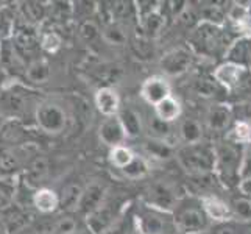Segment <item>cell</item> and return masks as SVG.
<instances>
[{
  "label": "cell",
  "mask_w": 251,
  "mask_h": 234,
  "mask_svg": "<svg viewBox=\"0 0 251 234\" xmlns=\"http://www.w3.org/2000/svg\"><path fill=\"white\" fill-rule=\"evenodd\" d=\"M39 92L22 83H13L0 89V112L6 120H17L25 125L36 120L38 106L42 103Z\"/></svg>",
  "instance_id": "cell-1"
},
{
  "label": "cell",
  "mask_w": 251,
  "mask_h": 234,
  "mask_svg": "<svg viewBox=\"0 0 251 234\" xmlns=\"http://www.w3.org/2000/svg\"><path fill=\"white\" fill-rule=\"evenodd\" d=\"M190 42L195 47L198 53H203L206 56H220L225 52H228L229 36L226 31H223L222 27L214 24L201 22L194 30Z\"/></svg>",
  "instance_id": "cell-2"
},
{
  "label": "cell",
  "mask_w": 251,
  "mask_h": 234,
  "mask_svg": "<svg viewBox=\"0 0 251 234\" xmlns=\"http://www.w3.org/2000/svg\"><path fill=\"white\" fill-rule=\"evenodd\" d=\"M215 169L223 183L236 184L244 159V149L237 142H222L215 147Z\"/></svg>",
  "instance_id": "cell-3"
},
{
  "label": "cell",
  "mask_w": 251,
  "mask_h": 234,
  "mask_svg": "<svg viewBox=\"0 0 251 234\" xmlns=\"http://www.w3.org/2000/svg\"><path fill=\"white\" fill-rule=\"evenodd\" d=\"M176 158L181 167L189 172V175L209 173L215 169V150L203 144L183 147L178 150Z\"/></svg>",
  "instance_id": "cell-4"
},
{
  "label": "cell",
  "mask_w": 251,
  "mask_h": 234,
  "mask_svg": "<svg viewBox=\"0 0 251 234\" xmlns=\"http://www.w3.org/2000/svg\"><path fill=\"white\" fill-rule=\"evenodd\" d=\"M173 219H175L176 230L184 234L203 233L207 228V220H209L201 203L190 200H179L176 208L173 209Z\"/></svg>",
  "instance_id": "cell-5"
},
{
  "label": "cell",
  "mask_w": 251,
  "mask_h": 234,
  "mask_svg": "<svg viewBox=\"0 0 251 234\" xmlns=\"http://www.w3.org/2000/svg\"><path fill=\"white\" fill-rule=\"evenodd\" d=\"M34 124L44 134H61L69 124L67 111L56 100H42V103L38 106Z\"/></svg>",
  "instance_id": "cell-6"
},
{
  "label": "cell",
  "mask_w": 251,
  "mask_h": 234,
  "mask_svg": "<svg viewBox=\"0 0 251 234\" xmlns=\"http://www.w3.org/2000/svg\"><path fill=\"white\" fill-rule=\"evenodd\" d=\"M137 230L144 234H173L176 230L175 219L170 212L156 209V208H145L137 215Z\"/></svg>",
  "instance_id": "cell-7"
},
{
  "label": "cell",
  "mask_w": 251,
  "mask_h": 234,
  "mask_svg": "<svg viewBox=\"0 0 251 234\" xmlns=\"http://www.w3.org/2000/svg\"><path fill=\"white\" fill-rule=\"evenodd\" d=\"M179 200L181 198L176 186L166 180L154 181L153 184H150L149 190H147V202H149V205L166 212L175 209Z\"/></svg>",
  "instance_id": "cell-8"
},
{
  "label": "cell",
  "mask_w": 251,
  "mask_h": 234,
  "mask_svg": "<svg viewBox=\"0 0 251 234\" xmlns=\"http://www.w3.org/2000/svg\"><path fill=\"white\" fill-rule=\"evenodd\" d=\"M27 66L28 59L21 53L13 39L0 41V69L3 71L5 77L24 78Z\"/></svg>",
  "instance_id": "cell-9"
},
{
  "label": "cell",
  "mask_w": 251,
  "mask_h": 234,
  "mask_svg": "<svg viewBox=\"0 0 251 234\" xmlns=\"http://www.w3.org/2000/svg\"><path fill=\"white\" fill-rule=\"evenodd\" d=\"M19 16V14H17ZM13 42L16 47L21 50V53L28 59H33L38 56V52L41 49V34L38 33L36 27L25 24L17 17L16 30L13 33Z\"/></svg>",
  "instance_id": "cell-10"
},
{
  "label": "cell",
  "mask_w": 251,
  "mask_h": 234,
  "mask_svg": "<svg viewBox=\"0 0 251 234\" xmlns=\"http://www.w3.org/2000/svg\"><path fill=\"white\" fill-rule=\"evenodd\" d=\"M28 147H2L0 145V178H11L16 172H22L27 162L33 158L28 156Z\"/></svg>",
  "instance_id": "cell-11"
},
{
  "label": "cell",
  "mask_w": 251,
  "mask_h": 234,
  "mask_svg": "<svg viewBox=\"0 0 251 234\" xmlns=\"http://www.w3.org/2000/svg\"><path fill=\"white\" fill-rule=\"evenodd\" d=\"M51 172L50 159L46 155H34L24 167L21 181L31 190H38L41 187H46L44 183L47 181Z\"/></svg>",
  "instance_id": "cell-12"
},
{
  "label": "cell",
  "mask_w": 251,
  "mask_h": 234,
  "mask_svg": "<svg viewBox=\"0 0 251 234\" xmlns=\"http://www.w3.org/2000/svg\"><path fill=\"white\" fill-rule=\"evenodd\" d=\"M0 220L3 222L8 234H21L22 231L33 227L36 222L30 212V208H24L17 203H13L0 212Z\"/></svg>",
  "instance_id": "cell-13"
},
{
  "label": "cell",
  "mask_w": 251,
  "mask_h": 234,
  "mask_svg": "<svg viewBox=\"0 0 251 234\" xmlns=\"http://www.w3.org/2000/svg\"><path fill=\"white\" fill-rule=\"evenodd\" d=\"M192 61H194L192 52L186 47H176V49L169 50L167 53L161 58L159 66L166 75L178 77L189 71L190 66H192Z\"/></svg>",
  "instance_id": "cell-14"
},
{
  "label": "cell",
  "mask_w": 251,
  "mask_h": 234,
  "mask_svg": "<svg viewBox=\"0 0 251 234\" xmlns=\"http://www.w3.org/2000/svg\"><path fill=\"white\" fill-rule=\"evenodd\" d=\"M0 145L2 147H25L31 145V131L28 127L17 122V120H6L5 127L0 131Z\"/></svg>",
  "instance_id": "cell-15"
},
{
  "label": "cell",
  "mask_w": 251,
  "mask_h": 234,
  "mask_svg": "<svg viewBox=\"0 0 251 234\" xmlns=\"http://www.w3.org/2000/svg\"><path fill=\"white\" fill-rule=\"evenodd\" d=\"M105 195H106L105 184L99 183V181H92V183H89L83 190L76 214H83L88 217L89 214L97 211L99 208L105 203Z\"/></svg>",
  "instance_id": "cell-16"
},
{
  "label": "cell",
  "mask_w": 251,
  "mask_h": 234,
  "mask_svg": "<svg viewBox=\"0 0 251 234\" xmlns=\"http://www.w3.org/2000/svg\"><path fill=\"white\" fill-rule=\"evenodd\" d=\"M99 136H100V141L103 144L109 145L111 149L124 145V141L126 139V133L119 116L106 117L103 120V124L100 125V130H99Z\"/></svg>",
  "instance_id": "cell-17"
},
{
  "label": "cell",
  "mask_w": 251,
  "mask_h": 234,
  "mask_svg": "<svg viewBox=\"0 0 251 234\" xmlns=\"http://www.w3.org/2000/svg\"><path fill=\"white\" fill-rule=\"evenodd\" d=\"M141 95L147 103L156 106L158 103L170 97V84L162 77H151L142 84Z\"/></svg>",
  "instance_id": "cell-18"
},
{
  "label": "cell",
  "mask_w": 251,
  "mask_h": 234,
  "mask_svg": "<svg viewBox=\"0 0 251 234\" xmlns=\"http://www.w3.org/2000/svg\"><path fill=\"white\" fill-rule=\"evenodd\" d=\"M50 75H51V67L49 61L46 58L36 56L28 61L27 71H25L22 80H24V84H27L31 88V86L46 84L50 80Z\"/></svg>",
  "instance_id": "cell-19"
},
{
  "label": "cell",
  "mask_w": 251,
  "mask_h": 234,
  "mask_svg": "<svg viewBox=\"0 0 251 234\" xmlns=\"http://www.w3.org/2000/svg\"><path fill=\"white\" fill-rule=\"evenodd\" d=\"M17 14L19 19L25 24L38 27L49 16V5L42 2H21L17 6Z\"/></svg>",
  "instance_id": "cell-20"
},
{
  "label": "cell",
  "mask_w": 251,
  "mask_h": 234,
  "mask_svg": "<svg viewBox=\"0 0 251 234\" xmlns=\"http://www.w3.org/2000/svg\"><path fill=\"white\" fill-rule=\"evenodd\" d=\"M245 74V67L239 66L234 63H225L220 64L214 72V80L219 84L225 86L228 89H234L236 86H239V83L242 81V77Z\"/></svg>",
  "instance_id": "cell-21"
},
{
  "label": "cell",
  "mask_w": 251,
  "mask_h": 234,
  "mask_svg": "<svg viewBox=\"0 0 251 234\" xmlns=\"http://www.w3.org/2000/svg\"><path fill=\"white\" fill-rule=\"evenodd\" d=\"M117 219H119V215L116 214V211H112L106 203H103L97 211H94L92 214L88 215L86 225H88L95 234H103Z\"/></svg>",
  "instance_id": "cell-22"
},
{
  "label": "cell",
  "mask_w": 251,
  "mask_h": 234,
  "mask_svg": "<svg viewBox=\"0 0 251 234\" xmlns=\"http://www.w3.org/2000/svg\"><path fill=\"white\" fill-rule=\"evenodd\" d=\"M31 206L42 215L53 214L56 209H59V195L53 189L41 187L38 190H34Z\"/></svg>",
  "instance_id": "cell-23"
},
{
  "label": "cell",
  "mask_w": 251,
  "mask_h": 234,
  "mask_svg": "<svg viewBox=\"0 0 251 234\" xmlns=\"http://www.w3.org/2000/svg\"><path fill=\"white\" fill-rule=\"evenodd\" d=\"M95 106L106 117L117 116V112H120V99L117 92L108 86H103L95 92Z\"/></svg>",
  "instance_id": "cell-24"
},
{
  "label": "cell",
  "mask_w": 251,
  "mask_h": 234,
  "mask_svg": "<svg viewBox=\"0 0 251 234\" xmlns=\"http://www.w3.org/2000/svg\"><path fill=\"white\" fill-rule=\"evenodd\" d=\"M201 206L207 215V219L215 220V222H228L232 214H231V208L225 202H222L220 198L209 195V197H203L201 198Z\"/></svg>",
  "instance_id": "cell-25"
},
{
  "label": "cell",
  "mask_w": 251,
  "mask_h": 234,
  "mask_svg": "<svg viewBox=\"0 0 251 234\" xmlns=\"http://www.w3.org/2000/svg\"><path fill=\"white\" fill-rule=\"evenodd\" d=\"M84 187L80 183H69L59 192V209L63 212H76Z\"/></svg>",
  "instance_id": "cell-26"
},
{
  "label": "cell",
  "mask_w": 251,
  "mask_h": 234,
  "mask_svg": "<svg viewBox=\"0 0 251 234\" xmlns=\"http://www.w3.org/2000/svg\"><path fill=\"white\" fill-rule=\"evenodd\" d=\"M83 225L76 212H61L51 219V234H75Z\"/></svg>",
  "instance_id": "cell-27"
},
{
  "label": "cell",
  "mask_w": 251,
  "mask_h": 234,
  "mask_svg": "<svg viewBox=\"0 0 251 234\" xmlns=\"http://www.w3.org/2000/svg\"><path fill=\"white\" fill-rule=\"evenodd\" d=\"M231 119H232L231 111L226 106L215 105L207 111L206 122H207L209 130H212V131H215V133H222L229 127Z\"/></svg>",
  "instance_id": "cell-28"
},
{
  "label": "cell",
  "mask_w": 251,
  "mask_h": 234,
  "mask_svg": "<svg viewBox=\"0 0 251 234\" xmlns=\"http://www.w3.org/2000/svg\"><path fill=\"white\" fill-rule=\"evenodd\" d=\"M187 184L195 194H200V195L203 194V197H209V195H214L212 190H215V187H217V178L212 175V172L195 173V175H189Z\"/></svg>",
  "instance_id": "cell-29"
},
{
  "label": "cell",
  "mask_w": 251,
  "mask_h": 234,
  "mask_svg": "<svg viewBox=\"0 0 251 234\" xmlns=\"http://www.w3.org/2000/svg\"><path fill=\"white\" fill-rule=\"evenodd\" d=\"M228 21L232 24L237 31L247 34L250 36L251 34V13H250V8L247 6H242V5H234L231 6V10L226 14Z\"/></svg>",
  "instance_id": "cell-30"
},
{
  "label": "cell",
  "mask_w": 251,
  "mask_h": 234,
  "mask_svg": "<svg viewBox=\"0 0 251 234\" xmlns=\"http://www.w3.org/2000/svg\"><path fill=\"white\" fill-rule=\"evenodd\" d=\"M17 8L16 6H0V41L13 38L17 24Z\"/></svg>",
  "instance_id": "cell-31"
},
{
  "label": "cell",
  "mask_w": 251,
  "mask_h": 234,
  "mask_svg": "<svg viewBox=\"0 0 251 234\" xmlns=\"http://www.w3.org/2000/svg\"><path fill=\"white\" fill-rule=\"evenodd\" d=\"M142 27H144V36H147L149 39H154L164 31V27H166V17L162 16V13L159 10H153L151 13L144 16Z\"/></svg>",
  "instance_id": "cell-32"
},
{
  "label": "cell",
  "mask_w": 251,
  "mask_h": 234,
  "mask_svg": "<svg viewBox=\"0 0 251 234\" xmlns=\"http://www.w3.org/2000/svg\"><path fill=\"white\" fill-rule=\"evenodd\" d=\"M119 119L124 125L126 137H137L142 133V122L139 114L131 108H124L119 112Z\"/></svg>",
  "instance_id": "cell-33"
},
{
  "label": "cell",
  "mask_w": 251,
  "mask_h": 234,
  "mask_svg": "<svg viewBox=\"0 0 251 234\" xmlns=\"http://www.w3.org/2000/svg\"><path fill=\"white\" fill-rule=\"evenodd\" d=\"M154 112H156V117L159 120H162V122H166V124H170L181 116V105L178 100H175L170 95L169 99L162 100L161 103H158V105L154 106Z\"/></svg>",
  "instance_id": "cell-34"
},
{
  "label": "cell",
  "mask_w": 251,
  "mask_h": 234,
  "mask_svg": "<svg viewBox=\"0 0 251 234\" xmlns=\"http://www.w3.org/2000/svg\"><path fill=\"white\" fill-rule=\"evenodd\" d=\"M74 3L71 2H51L49 3V16L47 19L53 24L64 25L67 21L74 17Z\"/></svg>",
  "instance_id": "cell-35"
},
{
  "label": "cell",
  "mask_w": 251,
  "mask_h": 234,
  "mask_svg": "<svg viewBox=\"0 0 251 234\" xmlns=\"http://www.w3.org/2000/svg\"><path fill=\"white\" fill-rule=\"evenodd\" d=\"M101 39L109 46H125L128 41V34L124 24L112 22L101 30Z\"/></svg>",
  "instance_id": "cell-36"
},
{
  "label": "cell",
  "mask_w": 251,
  "mask_h": 234,
  "mask_svg": "<svg viewBox=\"0 0 251 234\" xmlns=\"http://www.w3.org/2000/svg\"><path fill=\"white\" fill-rule=\"evenodd\" d=\"M179 133L187 145H195V144H200L203 137V127L195 119H186L184 122L181 124Z\"/></svg>",
  "instance_id": "cell-37"
},
{
  "label": "cell",
  "mask_w": 251,
  "mask_h": 234,
  "mask_svg": "<svg viewBox=\"0 0 251 234\" xmlns=\"http://www.w3.org/2000/svg\"><path fill=\"white\" fill-rule=\"evenodd\" d=\"M226 56L229 59V63L244 66L248 61V59L251 58L250 42L245 38H240L239 41L234 42V44H231V47L226 52Z\"/></svg>",
  "instance_id": "cell-38"
},
{
  "label": "cell",
  "mask_w": 251,
  "mask_h": 234,
  "mask_svg": "<svg viewBox=\"0 0 251 234\" xmlns=\"http://www.w3.org/2000/svg\"><path fill=\"white\" fill-rule=\"evenodd\" d=\"M112 19L117 24L126 22L133 19L136 14V6L133 2H126V0H119V2H109Z\"/></svg>",
  "instance_id": "cell-39"
},
{
  "label": "cell",
  "mask_w": 251,
  "mask_h": 234,
  "mask_svg": "<svg viewBox=\"0 0 251 234\" xmlns=\"http://www.w3.org/2000/svg\"><path fill=\"white\" fill-rule=\"evenodd\" d=\"M229 208L232 217H236L240 222H251V200H248L245 195L232 198Z\"/></svg>",
  "instance_id": "cell-40"
},
{
  "label": "cell",
  "mask_w": 251,
  "mask_h": 234,
  "mask_svg": "<svg viewBox=\"0 0 251 234\" xmlns=\"http://www.w3.org/2000/svg\"><path fill=\"white\" fill-rule=\"evenodd\" d=\"M17 186L11 178H0V212L16 200Z\"/></svg>",
  "instance_id": "cell-41"
},
{
  "label": "cell",
  "mask_w": 251,
  "mask_h": 234,
  "mask_svg": "<svg viewBox=\"0 0 251 234\" xmlns=\"http://www.w3.org/2000/svg\"><path fill=\"white\" fill-rule=\"evenodd\" d=\"M78 36L86 42V44H92V42L101 38L100 27H99V24L94 21V17L78 24Z\"/></svg>",
  "instance_id": "cell-42"
},
{
  "label": "cell",
  "mask_w": 251,
  "mask_h": 234,
  "mask_svg": "<svg viewBox=\"0 0 251 234\" xmlns=\"http://www.w3.org/2000/svg\"><path fill=\"white\" fill-rule=\"evenodd\" d=\"M145 152L151 155L153 158L156 159H169L173 155V149L170 147V144H167L166 141H159V139H151L147 141L144 144Z\"/></svg>",
  "instance_id": "cell-43"
},
{
  "label": "cell",
  "mask_w": 251,
  "mask_h": 234,
  "mask_svg": "<svg viewBox=\"0 0 251 234\" xmlns=\"http://www.w3.org/2000/svg\"><path fill=\"white\" fill-rule=\"evenodd\" d=\"M133 152L126 149L125 145H119V147H114V149H111L109 152V159H111V164L114 167L124 170L129 162H131L134 159Z\"/></svg>",
  "instance_id": "cell-44"
},
{
  "label": "cell",
  "mask_w": 251,
  "mask_h": 234,
  "mask_svg": "<svg viewBox=\"0 0 251 234\" xmlns=\"http://www.w3.org/2000/svg\"><path fill=\"white\" fill-rule=\"evenodd\" d=\"M219 83L215 80H211V78H206V77H200L197 78L194 81V92L197 95H200L203 99H212L215 97V94L219 92Z\"/></svg>",
  "instance_id": "cell-45"
},
{
  "label": "cell",
  "mask_w": 251,
  "mask_h": 234,
  "mask_svg": "<svg viewBox=\"0 0 251 234\" xmlns=\"http://www.w3.org/2000/svg\"><path fill=\"white\" fill-rule=\"evenodd\" d=\"M201 22H207V24H214V25H220L223 24V21L226 19V14H225V10L222 6H217L215 3H209L201 8Z\"/></svg>",
  "instance_id": "cell-46"
},
{
  "label": "cell",
  "mask_w": 251,
  "mask_h": 234,
  "mask_svg": "<svg viewBox=\"0 0 251 234\" xmlns=\"http://www.w3.org/2000/svg\"><path fill=\"white\" fill-rule=\"evenodd\" d=\"M122 172H124V175L129 180H139V178H144L147 173H149V166H147L144 158H141V156H134V159L129 162Z\"/></svg>",
  "instance_id": "cell-47"
},
{
  "label": "cell",
  "mask_w": 251,
  "mask_h": 234,
  "mask_svg": "<svg viewBox=\"0 0 251 234\" xmlns=\"http://www.w3.org/2000/svg\"><path fill=\"white\" fill-rule=\"evenodd\" d=\"M63 39L56 31H47L41 34V50L46 53H56L61 49Z\"/></svg>",
  "instance_id": "cell-48"
},
{
  "label": "cell",
  "mask_w": 251,
  "mask_h": 234,
  "mask_svg": "<svg viewBox=\"0 0 251 234\" xmlns=\"http://www.w3.org/2000/svg\"><path fill=\"white\" fill-rule=\"evenodd\" d=\"M131 49L134 52V55L137 58H150L151 53H153V49H151V44H150V39L147 36H142L139 39H134L133 44H131Z\"/></svg>",
  "instance_id": "cell-49"
},
{
  "label": "cell",
  "mask_w": 251,
  "mask_h": 234,
  "mask_svg": "<svg viewBox=\"0 0 251 234\" xmlns=\"http://www.w3.org/2000/svg\"><path fill=\"white\" fill-rule=\"evenodd\" d=\"M74 5V17L80 19V22L91 19V14L97 10V6H94V2H76Z\"/></svg>",
  "instance_id": "cell-50"
},
{
  "label": "cell",
  "mask_w": 251,
  "mask_h": 234,
  "mask_svg": "<svg viewBox=\"0 0 251 234\" xmlns=\"http://www.w3.org/2000/svg\"><path fill=\"white\" fill-rule=\"evenodd\" d=\"M232 134H234V139L237 144H248L251 141V125L247 122H239L234 127Z\"/></svg>",
  "instance_id": "cell-51"
},
{
  "label": "cell",
  "mask_w": 251,
  "mask_h": 234,
  "mask_svg": "<svg viewBox=\"0 0 251 234\" xmlns=\"http://www.w3.org/2000/svg\"><path fill=\"white\" fill-rule=\"evenodd\" d=\"M240 190H242V195H245L248 200H251V178L242 181V183H240Z\"/></svg>",
  "instance_id": "cell-52"
},
{
  "label": "cell",
  "mask_w": 251,
  "mask_h": 234,
  "mask_svg": "<svg viewBox=\"0 0 251 234\" xmlns=\"http://www.w3.org/2000/svg\"><path fill=\"white\" fill-rule=\"evenodd\" d=\"M214 234H237V233H236L234 228L229 227V225H222V227L215 228Z\"/></svg>",
  "instance_id": "cell-53"
},
{
  "label": "cell",
  "mask_w": 251,
  "mask_h": 234,
  "mask_svg": "<svg viewBox=\"0 0 251 234\" xmlns=\"http://www.w3.org/2000/svg\"><path fill=\"white\" fill-rule=\"evenodd\" d=\"M75 234H95L89 227H88V225H86V222H84V225H83V227L78 230V231H76Z\"/></svg>",
  "instance_id": "cell-54"
},
{
  "label": "cell",
  "mask_w": 251,
  "mask_h": 234,
  "mask_svg": "<svg viewBox=\"0 0 251 234\" xmlns=\"http://www.w3.org/2000/svg\"><path fill=\"white\" fill-rule=\"evenodd\" d=\"M21 234H39V233L36 231V228H34V225H33V227H30L28 230H25V231H22Z\"/></svg>",
  "instance_id": "cell-55"
},
{
  "label": "cell",
  "mask_w": 251,
  "mask_h": 234,
  "mask_svg": "<svg viewBox=\"0 0 251 234\" xmlns=\"http://www.w3.org/2000/svg\"><path fill=\"white\" fill-rule=\"evenodd\" d=\"M5 124H6V117L0 112V131H2V128L5 127Z\"/></svg>",
  "instance_id": "cell-56"
},
{
  "label": "cell",
  "mask_w": 251,
  "mask_h": 234,
  "mask_svg": "<svg viewBox=\"0 0 251 234\" xmlns=\"http://www.w3.org/2000/svg\"><path fill=\"white\" fill-rule=\"evenodd\" d=\"M3 80H5V74H3L2 69H0V89L3 88Z\"/></svg>",
  "instance_id": "cell-57"
},
{
  "label": "cell",
  "mask_w": 251,
  "mask_h": 234,
  "mask_svg": "<svg viewBox=\"0 0 251 234\" xmlns=\"http://www.w3.org/2000/svg\"><path fill=\"white\" fill-rule=\"evenodd\" d=\"M0 234H8V231H6V228H5V225H3L2 220H0Z\"/></svg>",
  "instance_id": "cell-58"
},
{
  "label": "cell",
  "mask_w": 251,
  "mask_h": 234,
  "mask_svg": "<svg viewBox=\"0 0 251 234\" xmlns=\"http://www.w3.org/2000/svg\"><path fill=\"white\" fill-rule=\"evenodd\" d=\"M133 234H144V233H142L141 230H137V228H136V230L133 231Z\"/></svg>",
  "instance_id": "cell-59"
},
{
  "label": "cell",
  "mask_w": 251,
  "mask_h": 234,
  "mask_svg": "<svg viewBox=\"0 0 251 234\" xmlns=\"http://www.w3.org/2000/svg\"><path fill=\"white\" fill-rule=\"evenodd\" d=\"M197 234H207V233H204V231H203V233H197Z\"/></svg>",
  "instance_id": "cell-60"
},
{
  "label": "cell",
  "mask_w": 251,
  "mask_h": 234,
  "mask_svg": "<svg viewBox=\"0 0 251 234\" xmlns=\"http://www.w3.org/2000/svg\"><path fill=\"white\" fill-rule=\"evenodd\" d=\"M250 50H251V42H250Z\"/></svg>",
  "instance_id": "cell-61"
}]
</instances>
